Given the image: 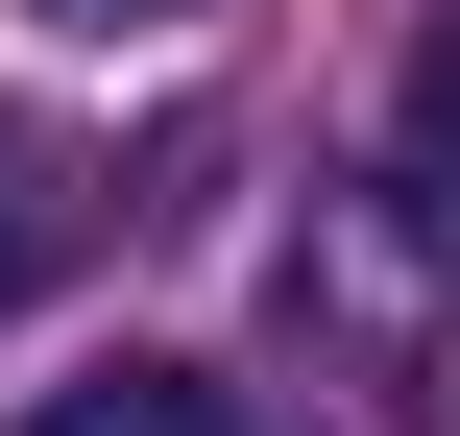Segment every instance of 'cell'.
<instances>
[{
    "label": "cell",
    "instance_id": "1",
    "mask_svg": "<svg viewBox=\"0 0 460 436\" xmlns=\"http://www.w3.org/2000/svg\"><path fill=\"white\" fill-rule=\"evenodd\" d=\"M73 243H97V146H73V121H0V316H24Z\"/></svg>",
    "mask_w": 460,
    "mask_h": 436
},
{
    "label": "cell",
    "instance_id": "2",
    "mask_svg": "<svg viewBox=\"0 0 460 436\" xmlns=\"http://www.w3.org/2000/svg\"><path fill=\"white\" fill-rule=\"evenodd\" d=\"M24 436H243L218 364H73V388H24Z\"/></svg>",
    "mask_w": 460,
    "mask_h": 436
},
{
    "label": "cell",
    "instance_id": "3",
    "mask_svg": "<svg viewBox=\"0 0 460 436\" xmlns=\"http://www.w3.org/2000/svg\"><path fill=\"white\" fill-rule=\"evenodd\" d=\"M412 170H437V194H460V24H437V49H412Z\"/></svg>",
    "mask_w": 460,
    "mask_h": 436
},
{
    "label": "cell",
    "instance_id": "4",
    "mask_svg": "<svg viewBox=\"0 0 460 436\" xmlns=\"http://www.w3.org/2000/svg\"><path fill=\"white\" fill-rule=\"evenodd\" d=\"M49 24H170V0H49Z\"/></svg>",
    "mask_w": 460,
    "mask_h": 436
}]
</instances>
